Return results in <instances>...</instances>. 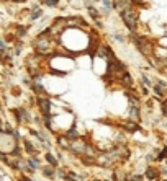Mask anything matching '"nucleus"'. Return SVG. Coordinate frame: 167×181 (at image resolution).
<instances>
[{"label": "nucleus", "mask_w": 167, "mask_h": 181, "mask_svg": "<svg viewBox=\"0 0 167 181\" xmlns=\"http://www.w3.org/2000/svg\"><path fill=\"white\" fill-rule=\"evenodd\" d=\"M56 42H57V39L54 38L53 34H51L49 28H46L44 31H41L34 38V41H33V49H34V52L39 54V56H48V54L53 52V47H54Z\"/></svg>", "instance_id": "f257e3e1"}, {"label": "nucleus", "mask_w": 167, "mask_h": 181, "mask_svg": "<svg viewBox=\"0 0 167 181\" xmlns=\"http://www.w3.org/2000/svg\"><path fill=\"white\" fill-rule=\"evenodd\" d=\"M120 17L121 20L125 21L126 28L131 33H136L138 31V21H139V12H138L134 7L131 8H126V10H121L120 12Z\"/></svg>", "instance_id": "f03ea898"}, {"label": "nucleus", "mask_w": 167, "mask_h": 181, "mask_svg": "<svg viewBox=\"0 0 167 181\" xmlns=\"http://www.w3.org/2000/svg\"><path fill=\"white\" fill-rule=\"evenodd\" d=\"M131 41H133V44L139 49L141 54H144L148 59L152 57V54H154V44H152L148 38H144V36H138L136 33H131Z\"/></svg>", "instance_id": "7ed1b4c3"}, {"label": "nucleus", "mask_w": 167, "mask_h": 181, "mask_svg": "<svg viewBox=\"0 0 167 181\" xmlns=\"http://www.w3.org/2000/svg\"><path fill=\"white\" fill-rule=\"evenodd\" d=\"M66 28H67V17H57V18H54L53 25L49 26V31L57 39L59 36H62L64 31H66Z\"/></svg>", "instance_id": "20e7f679"}, {"label": "nucleus", "mask_w": 167, "mask_h": 181, "mask_svg": "<svg viewBox=\"0 0 167 181\" xmlns=\"http://www.w3.org/2000/svg\"><path fill=\"white\" fill-rule=\"evenodd\" d=\"M36 106L43 113V116H48V114H51V106H53V103L46 96H38L36 98Z\"/></svg>", "instance_id": "39448f33"}, {"label": "nucleus", "mask_w": 167, "mask_h": 181, "mask_svg": "<svg viewBox=\"0 0 167 181\" xmlns=\"http://www.w3.org/2000/svg\"><path fill=\"white\" fill-rule=\"evenodd\" d=\"M13 114H15V119L18 122H30L31 121L30 113H28L25 108H15V110H13Z\"/></svg>", "instance_id": "423d86ee"}, {"label": "nucleus", "mask_w": 167, "mask_h": 181, "mask_svg": "<svg viewBox=\"0 0 167 181\" xmlns=\"http://www.w3.org/2000/svg\"><path fill=\"white\" fill-rule=\"evenodd\" d=\"M85 28L87 26V23H85V20L82 18V17H77V15H74V17H67V28Z\"/></svg>", "instance_id": "0eeeda50"}, {"label": "nucleus", "mask_w": 167, "mask_h": 181, "mask_svg": "<svg viewBox=\"0 0 167 181\" xmlns=\"http://www.w3.org/2000/svg\"><path fill=\"white\" fill-rule=\"evenodd\" d=\"M154 91H156V95H159V96H164L165 93H167V82L157 80V82L154 83Z\"/></svg>", "instance_id": "6e6552de"}, {"label": "nucleus", "mask_w": 167, "mask_h": 181, "mask_svg": "<svg viewBox=\"0 0 167 181\" xmlns=\"http://www.w3.org/2000/svg\"><path fill=\"white\" fill-rule=\"evenodd\" d=\"M159 173H161V171H159L157 168H154V166H148L146 171H144V176H146L149 181H154V179H157Z\"/></svg>", "instance_id": "1a4fd4ad"}, {"label": "nucleus", "mask_w": 167, "mask_h": 181, "mask_svg": "<svg viewBox=\"0 0 167 181\" xmlns=\"http://www.w3.org/2000/svg\"><path fill=\"white\" fill-rule=\"evenodd\" d=\"M28 30H30V25H17L15 26V38L17 39H21L26 34Z\"/></svg>", "instance_id": "9d476101"}, {"label": "nucleus", "mask_w": 167, "mask_h": 181, "mask_svg": "<svg viewBox=\"0 0 167 181\" xmlns=\"http://www.w3.org/2000/svg\"><path fill=\"white\" fill-rule=\"evenodd\" d=\"M123 129H125L126 132L134 134V132L139 131V126H138V122H134V121H128V122H125V124H123Z\"/></svg>", "instance_id": "9b49d317"}, {"label": "nucleus", "mask_w": 167, "mask_h": 181, "mask_svg": "<svg viewBox=\"0 0 167 181\" xmlns=\"http://www.w3.org/2000/svg\"><path fill=\"white\" fill-rule=\"evenodd\" d=\"M41 171H43V175H44L46 178H49V179H53V178L56 176V168H54V166H51V165L43 166Z\"/></svg>", "instance_id": "f8f14e48"}, {"label": "nucleus", "mask_w": 167, "mask_h": 181, "mask_svg": "<svg viewBox=\"0 0 167 181\" xmlns=\"http://www.w3.org/2000/svg\"><path fill=\"white\" fill-rule=\"evenodd\" d=\"M43 17V10L39 8V5H34L33 8H31V13H30V20H38V18H41Z\"/></svg>", "instance_id": "ddd939ff"}, {"label": "nucleus", "mask_w": 167, "mask_h": 181, "mask_svg": "<svg viewBox=\"0 0 167 181\" xmlns=\"http://www.w3.org/2000/svg\"><path fill=\"white\" fill-rule=\"evenodd\" d=\"M26 163H28V168H30L31 171H34V170H38V168H41L39 166V160L36 157H31V158H28L26 160Z\"/></svg>", "instance_id": "4468645a"}, {"label": "nucleus", "mask_w": 167, "mask_h": 181, "mask_svg": "<svg viewBox=\"0 0 167 181\" xmlns=\"http://www.w3.org/2000/svg\"><path fill=\"white\" fill-rule=\"evenodd\" d=\"M120 82H121L123 86H126V88H131V85H133V77L126 72V74L121 77V80H120Z\"/></svg>", "instance_id": "2eb2a0df"}, {"label": "nucleus", "mask_w": 167, "mask_h": 181, "mask_svg": "<svg viewBox=\"0 0 167 181\" xmlns=\"http://www.w3.org/2000/svg\"><path fill=\"white\" fill-rule=\"evenodd\" d=\"M129 121H134V122L139 121V108H134V106L129 108Z\"/></svg>", "instance_id": "dca6fc26"}, {"label": "nucleus", "mask_w": 167, "mask_h": 181, "mask_svg": "<svg viewBox=\"0 0 167 181\" xmlns=\"http://www.w3.org/2000/svg\"><path fill=\"white\" fill-rule=\"evenodd\" d=\"M44 158H46L48 165H51V166H54V168H57V165H59V163H57V158H56L53 154H51V152H48V154L44 155Z\"/></svg>", "instance_id": "f3484780"}, {"label": "nucleus", "mask_w": 167, "mask_h": 181, "mask_svg": "<svg viewBox=\"0 0 167 181\" xmlns=\"http://www.w3.org/2000/svg\"><path fill=\"white\" fill-rule=\"evenodd\" d=\"M66 137L72 142V140H77L79 139V132H77V129L76 127H72V129H69V131L66 132Z\"/></svg>", "instance_id": "a211bd4d"}, {"label": "nucleus", "mask_w": 167, "mask_h": 181, "mask_svg": "<svg viewBox=\"0 0 167 181\" xmlns=\"http://www.w3.org/2000/svg\"><path fill=\"white\" fill-rule=\"evenodd\" d=\"M102 3H103L105 13H110L112 12V8H113V2H112V0H102Z\"/></svg>", "instance_id": "6ab92c4d"}, {"label": "nucleus", "mask_w": 167, "mask_h": 181, "mask_svg": "<svg viewBox=\"0 0 167 181\" xmlns=\"http://www.w3.org/2000/svg\"><path fill=\"white\" fill-rule=\"evenodd\" d=\"M23 145H25V150L28 152V154H34V147H33V144L30 140H25Z\"/></svg>", "instance_id": "aec40b11"}, {"label": "nucleus", "mask_w": 167, "mask_h": 181, "mask_svg": "<svg viewBox=\"0 0 167 181\" xmlns=\"http://www.w3.org/2000/svg\"><path fill=\"white\" fill-rule=\"evenodd\" d=\"M89 13H90V17H92V18H95V20H98V18H100L98 10H97V8H93V7H90V8H89Z\"/></svg>", "instance_id": "412c9836"}, {"label": "nucleus", "mask_w": 167, "mask_h": 181, "mask_svg": "<svg viewBox=\"0 0 167 181\" xmlns=\"http://www.w3.org/2000/svg\"><path fill=\"white\" fill-rule=\"evenodd\" d=\"M59 2L61 0H43V3H44L46 7H56Z\"/></svg>", "instance_id": "4be33fe9"}, {"label": "nucleus", "mask_w": 167, "mask_h": 181, "mask_svg": "<svg viewBox=\"0 0 167 181\" xmlns=\"http://www.w3.org/2000/svg\"><path fill=\"white\" fill-rule=\"evenodd\" d=\"M164 158H167V147H164V150L157 155V160H164Z\"/></svg>", "instance_id": "5701e85b"}, {"label": "nucleus", "mask_w": 167, "mask_h": 181, "mask_svg": "<svg viewBox=\"0 0 167 181\" xmlns=\"http://www.w3.org/2000/svg\"><path fill=\"white\" fill-rule=\"evenodd\" d=\"M141 83H143V85H148V86L151 85V82H149L148 75H143V77H141Z\"/></svg>", "instance_id": "b1692460"}, {"label": "nucleus", "mask_w": 167, "mask_h": 181, "mask_svg": "<svg viewBox=\"0 0 167 181\" xmlns=\"http://www.w3.org/2000/svg\"><path fill=\"white\" fill-rule=\"evenodd\" d=\"M113 38L117 39V41H120V42H125V41H126V39H125V36H123V34H113Z\"/></svg>", "instance_id": "393cba45"}, {"label": "nucleus", "mask_w": 167, "mask_h": 181, "mask_svg": "<svg viewBox=\"0 0 167 181\" xmlns=\"http://www.w3.org/2000/svg\"><path fill=\"white\" fill-rule=\"evenodd\" d=\"M12 2H15V3H21V2H25V0H12Z\"/></svg>", "instance_id": "a878e982"}, {"label": "nucleus", "mask_w": 167, "mask_h": 181, "mask_svg": "<svg viewBox=\"0 0 167 181\" xmlns=\"http://www.w3.org/2000/svg\"><path fill=\"white\" fill-rule=\"evenodd\" d=\"M26 181H33V179H31V178H26Z\"/></svg>", "instance_id": "bb28decb"}, {"label": "nucleus", "mask_w": 167, "mask_h": 181, "mask_svg": "<svg viewBox=\"0 0 167 181\" xmlns=\"http://www.w3.org/2000/svg\"><path fill=\"white\" fill-rule=\"evenodd\" d=\"M92 181H100V179H92Z\"/></svg>", "instance_id": "cd10ccee"}, {"label": "nucleus", "mask_w": 167, "mask_h": 181, "mask_svg": "<svg viewBox=\"0 0 167 181\" xmlns=\"http://www.w3.org/2000/svg\"><path fill=\"white\" fill-rule=\"evenodd\" d=\"M93 2H98V0H93Z\"/></svg>", "instance_id": "c85d7f7f"}]
</instances>
